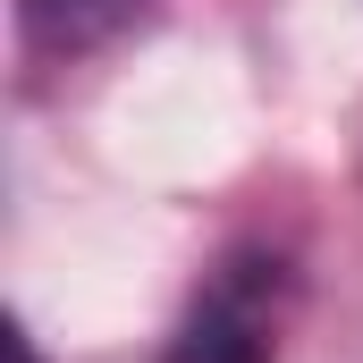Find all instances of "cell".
<instances>
[{
	"mask_svg": "<svg viewBox=\"0 0 363 363\" xmlns=\"http://www.w3.org/2000/svg\"><path fill=\"white\" fill-rule=\"evenodd\" d=\"M161 363H279V262L228 254L178 313Z\"/></svg>",
	"mask_w": 363,
	"mask_h": 363,
	"instance_id": "cell-1",
	"label": "cell"
},
{
	"mask_svg": "<svg viewBox=\"0 0 363 363\" xmlns=\"http://www.w3.org/2000/svg\"><path fill=\"white\" fill-rule=\"evenodd\" d=\"M144 0H17V26L34 51H85L110 26H127Z\"/></svg>",
	"mask_w": 363,
	"mask_h": 363,
	"instance_id": "cell-2",
	"label": "cell"
},
{
	"mask_svg": "<svg viewBox=\"0 0 363 363\" xmlns=\"http://www.w3.org/2000/svg\"><path fill=\"white\" fill-rule=\"evenodd\" d=\"M17 363H43V355H34V338H26V330H17Z\"/></svg>",
	"mask_w": 363,
	"mask_h": 363,
	"instance_id": "cell-3",
	"label": "cell"
}]
</instances>
